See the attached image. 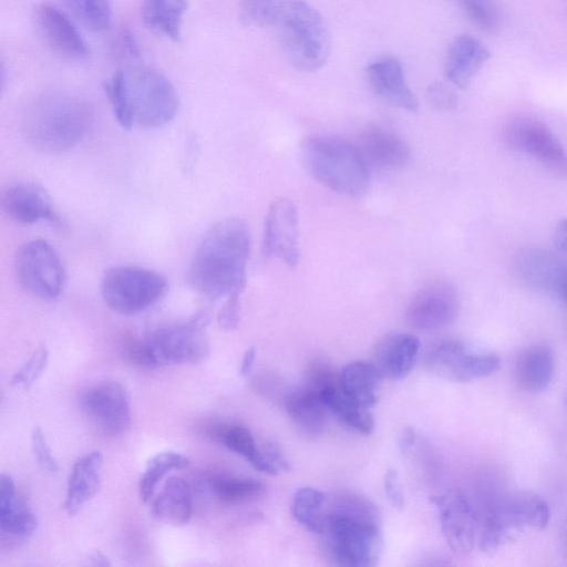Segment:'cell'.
<instances>
[{"mask_svg": "<svg viewBox=\"0 0 567 567\" xmlns=\"http://www.w3.org/2000/svg\"><path fill=\"white\" fill-rule=\"evenodd\" d=\"M420 350L419 339L404 332H391L377 344L372 363L382 378L399 380L413 369Z\"/></svg>", "mask_w": 567, "mask_h": 567, "instance_id": "44dd1931", "label": "cell"}, {"mask_svg": "<svg viewBox=\"0 0 567 567\" xmlns=\"http://www.w3.org/2000/svg\"><path fill=\"white\" fill-rule=\"evenodd\" d=\"M382 379L372 362L357 360L349 362L342 369L339 385L349 399L369 409L378 401Z\"/></svg>", "mask_w": 567, "mask_h": 567, "instance_id": "83f0119b", "label": "cell"}, {"mask_svg": "<svg viewBox=\"0 0 567 567\" xmlns=\"http://www.w3.org/2000/svg\"><path fill=\"white\" fill-rule=\"evenodd\" d=\"M426 100L437 111H452L457 106L456 92L441 81H433L426 87Z\"/></svg>", "mask_w": 567, "mask_h": 567, "instance_id": "ab89813d", "label": "cell"}, {"mask_svg": "<svg viewBox=\"0 0 567 567\" xmlns=\"http://www.w3.org/2000/svg\"><path fill=\"white\" fill-rule=\"evenodd\" d=\"M190 464V458L174 451L161 452L148 460L141 475L138 494L143 503L152 499L157 484L173 470H182Z\"/></svg>", "mask_w": 567, "mask_h": 567, "instance_id": "836d02e7", "label": "cell"}, {"mask_svg": "<svg viewBox=\"0 0 567 567\" xmlns=\"http://www.w3.org/2000/svg\"><path fill=\"white\" fill-rule=\"evenodd\" d=\"M333 560L347 567H372L380 559L383 537L378 509L367 497L342 493L326 511L324 532Z\"/></svg>", "mask_w": 567, "mask_h": 567, "instance_id": "3957f363", "label": "cell"}, {"mask_svg": "<svg viewBox=\"0 0 567 567\" xmlns=\"http://www.w3.org/2000/svg\"><path fill=\"white\" fill-rule=\"evenodd\" d=\"M264 254L288 266H296L300 258L299 220L295 204L278 198L269 207L264 233Z\"/></svg>", "mask_w": 567, "mask_h": 567, "instance_id": "2e32d148", "label": "cell"}, {"mask_svg": "<svg viewBox=\"0 0 567 567\" xmlns=\"http://www.w3.org/2000/svg\"><path fill=\"white\" fill-rule=\"evenodd\" d=\"M425 365L429 371L444 380L468 382L496 372L501 360L493 352L471 348L461 341L447 340L427 352Z\"/></svg>", "mask_w": 567, "mask_h": 567, "instance_id": "8fae6325", "label": "cell"}, {"mask_svg": "<svg viewBox=\"0 0 567 567\" xmlns=\"http://www.w3.org/2000/svg\"><path fill=\"white\" fill-rule=\"evenodd\" d=\"M35 25L48 45L60 55L81 60L89 55L87 45L70 18L55 6L43 2L34 8Z\"/></svg>", "mask_w": 567, "mask_h": 567, "instance_id": "e0dca14e", "label": "cell"}, {"mask_svg": "<svg viewBox=\"0 0 567 567\" xmlns=\"http://www.w3.org/2000/svg\"><path fill=\"white\" fill-rule=\"evenodd\" d=\"M256 360V349L255 347L248 348L241 359L240 368H239V374L241 377H246L250 373L254 363Z\"/></svg>", "mask_w": 567, "mask_h": 567, "instance_id": "bcb514c9", "label": "cell"}, {"mask_svg": "<svg viewBox=\"0 0 567 567\" xmlns=\"http://www.w3.org/2000/svg\"><path fill=\"white\" fill-rule=\"evenodd\" d=\"M286 0H239L240 18L246 24L274 25Z\"/></svg>", "mask_w": 567, "mask_h": 567, "instance_id": "8d00e7d4", "label": "cell"}, {"mask_svg": "<svg viewBox=\"0 0 567 567\" xmlns=\"http://www.w3.org/2000/svg\"><path fill=\"white\" fill-rule=\"evenodd\" d=\"M509 147L523 152L559 177H567V151L543 121L527 115L515 116L503 130Z\"/></svg>", "mask_w": 567, "mask_h": 567, "instance_id": "30bf717a", "label": "cell"}, {"mask_svg": "<svg viewBox=\"0 0 567 567\" xmlns=\"http://www.w3.org/2000/svg\"><path fill=\"white\" fill-rule=\"evenodd\" d=\"M460 308L455 288L447 281L436 280L422 287L411 299L406 322L417 330H435L451 323Z\"/></svg>", "mask_w": 567, "mask_h": 567, "instance_id": "9a60e30c", "label": "cell"}, {"mask_svg": "<svg viewBox=\"0 0 567 567\" xmlns=\"http://www.w3.org/2000/svg\"><path fill=\"white\" fill-rule=\"evenodd\" d=\"M561 547L565 558L567 559V517L561 530Z\"/></svg>", "mask_w": 567, "mask_h": 567, "instance_id": "681fc988", "label": "cell"}, {"mask_svg": "<svg viewBox=\"0 0 567 567\" xmlns=\"http://www.w3.org/2000/svg\"><path fill=\"white\" fill-rule=\"evenodd\" d=\"M38 526V519L19 495L10 475L2 474L0 482V528L2 535L28 537Z\"/></svg>", "mask_w": 567, "mask_h": 567, "instance_id": "d4e9b609", "label": "cell"}, {"mask_svg": "<svg viewBox=\"0 0 567 567\" xmlns=\"http://www.w3.org/2000/svg\"><path fill=\"white\" fill-rule=\"evenodd\" d=\"M218 324L224 330H234L240 321V293L227 297L221 306L218 316Z\"/></svg>", "mask_w": 567, "mask_h": 567, "instance_id": "7bdbcfd3", "label": "cell"}, {"mask_svg": "<svg viewBox=\"0 0 567 567\" xmlns=\"http://www.w3.org/2000/svg\"><path fill=\"white\" fill-rule=\"evenodd\" d=\"M103 455L99 451L87 453L73 464L66 497L63 504L69 515H75L99 492Z\"/></svg>", "mask_w": 567, "mask_h": 567, "instance_id": "cb8c5ba5", "label": "cell"}, {"mask_svg": "<svg viewBox=\"0 0 567 567\" xmlns=\"http://www.w3.org/2000/svg\"><path fill=\"white\" fill-rule=\"evenodd\" d=\"M415 442V432L413 427H406L399 440V447L402 453H408Z\"/></svg>", "mask_w": 567, "mask_h": 567, "instance_id": "7dc6e473", "label": "cell"}, {"mask_svg": "<svg viewBox=\"0 0 567 567\" xmlns=\"http://www.w3.org/2000/svg\"><path fill=\"white\" fill-rule=\"evenodd\" d=\"M49 357V349L44 344L39 346L20 369L14 372L11 378V385L29 390L44 372Z\"/></svg>", "mask_w": 567, "mask_h": 567, "instance_id": "f35d334b", "label": "cell"}, {"mask_svg": "<svg viewBox=\"0 0 567 567\" xmlns=\"http://www.w3.org/2000/svg\"><path fill=\"white\" fill-rule=\"evenodd\" d=\"M318 391L328 411L344 425L363 434L373 432L374 420L369 409L359 405L342 392L339 378Z\"/></svg>", "mask_w": 567, "mask_h": 567, "instance_id": "f546056e", "label": "cell"}, {"mask_svg": "<svg viewBox=\"0 0 567 567\" xmlns=\"http://www.w3.org/2000/svg\"><path fill=\"white\" fill-rule=\"evenodd\" d=\"M284 404L290 419L303 433L316 436L324 431L328 409L313 386L305 382L288 390Z\"/></svg>", "mask_w": 567, "mask_h": 567, "instance_id": "603a6c76", "label": "cell"}, {"mask_svg": "<svg viewBox=\"0 0 567 567\" xmlns=\"http://www.w3.org/2000/svg\"><path fill=\"white\" fill-rule=\"evenodd\" d=\"M288 61L302 72L321 69L331 53V35L321 13L306 0H286L275 23Z\"/></svg>", "mask_w": 567, "mask_h": 567, "instance_id": "8992f818", "label": "cell"}, {"mask_svg": "<svg viewBox=\"0 0 567 567\" xmlns=\"http://www.w3.org/2000/svg\"><path fill=\"white\" fill-rule=\"evenodd\" d=\"M104 91L117 123L125 130L159 127L178 112L175 86L164 74L151 68L117 70L104 82Z\"/></svg>", "mask_w": 567, "mask_h": 567, "instance_id": "7a4b0ae2", "label": "cell"}, {"mask_svg": "<svg viewBox=\"0 0 567 567\" xmlns=\"http://www.w3.org/2000/svg\"><path fill=\"white\" fill-rule=\"evenodd\" d=\"M383 488L388 499L394 507L402 508L404 506V495L395 471L389 470L385 473Z\"/></svg>", "mask_w": 567, "mask_h": 567, "instance_id": "ee69618b", "label": "cell"}, {"mask_svg": "<svg viewBox=\"0 0 567 567\" xmlns=\"http://www.w3.org/2000/svg\"><path fill=\"white\" fill-rule=\"evenodd\" d=\"M513 270L525 286L567 306V260L561 256L543 248H526L515 256Z\"/></svg>", "mask_w": 567, "mask_h": 567, "instance_id": "4fadbf2b", "label": "cell"}, {"mask_svg": "<svg viewBox=\"0 0 567 567\" xmlns=\"http://www.w3.org/2000/svg\"><path fill=\"white\" fill-rule=\"evenodd\" d=\"M555 246L567 254V218L560 219L554 230Z\"/></svg>", "mask_w": 567, "mask_h": 567, "instance_id": "f6af8a7d", "label": "cell"}, {"mask_svg": "<svg viewBox=\"0 0 567 567\" xmlns=\"http://www.w3.org/2000/svg\"><path fill=\"white\" fill-rule=\"evenodd\" d=\"M192 507V493L187 482L179 476H171L154 497L151 513L157 520L178 527L188 523Z\"/></svg>", "mask_w": 567, "mask_h": 567, "instance_id": "484cf974", "label": "cell"}, {"mask_svg": "<svg viewBox=\"0 0 567 567\" xmlns=\"http://www.w3.org/2000/svg\"><path fill=\"white\" fill-rule=\"evenodd\" d=\"M555 374V358L545 344H533L524 349L515 363V379L525 391L536 393L545 390Z\"/></svg>", "mask_w": 567, "mask_h": 567, "instance_id": "4316f807", "label": "cell"}, {"mask_svg": "<svg viewBox=\"0 0 567 567\" xmlns=\"http://www.w3.org/2000/svg\"><path fill=\"white\" fill-rule=\"evenodd\" d=\"M301 157L313 179L340 195L359 197L369 187V164L360 148L346 140L310 136L301 144Z\"/></svg>", "mask_w": 567, "mask_h": 567, "instance_id": "5b68a950", "label": "cell"}, {"mask_svg": "<svg viewBox=\"0 0 567 567\" xmlns=\"http://www.w3.org/2000/svg\"><path fill=\"white\" fill-rule=\"evenodd\" d=\"M564 308H565V327H566V331H567V306Z\"/></svg>", "mask_w": 567, "mask_h": 567, "instance_id": "f907efd6", "label": "cell"}, {"mask_svg": "<svg viewBox=\"0 0 567 567\" xmlns=\"http://www.w3.org/2000/svg\"><path fill=\"white\" fill-rule=\"evenodd\" d=\"M14 271L21 287L40 299L53 300L63 290V264L55 249L43 239L30 240L19 247Z\"/></svg>", "mask_w": 567, "mask_h": 567, "instance_id": "9c48e42d", "label": "cell"}, {"mask_svg": "<svg viewBox=\"0 0 567 567\" xmlns=\"http://www.w3.org/2000/svg\"><path fill=\"white\" fill-rule=\"evenodd\" d=\"M89 422L103 435L115 437L131 425V406L126 390L116 381L90 386L80 399Z\"/></svg>", "mask_w": 567, "mask_h": 567, "instance_id": "7c38bea8", "label": "cell"}, {"mask_svg": "<svg viewBox=\"0 0 567 567\" xmlns=\"http://www.w3.org/2000/svg\"><path fill=\"white\" fill-rule=\"evenodd\" d=\"M208 435L228 450L245 457L257 470L261 462L260 447L250 430L241 424H214Z\"/></svg>", "mask_w": 567, "mask_h": 567, "instance_id": "d6a6232c", "label": "cell"}, {"mask_svg": "<svg viewBox=\"0 0 567 567\" xmlns=\"http://www.w3.org/2000/svg\"><path fill=\"white\" fill-rule=\"evenodd\" d=\"M437 509L440 525L450 549L468 555L478 539V514L475 504L460 491H447L431 497Z\"/></svg>", "mask_w": 567, "mask_h": 567, "instance_id": "5bb4252c", "label": "cell"}, {"mask_svg": "<svg viewBox=\"0 0 567 567\" xmlns=\"http://www.w3.org/2000/svg\"><path fill=\"white\" fill-rule=\"evenodd\" d=\"M93 121L90 105L66 92H48L28 106L23 132L37 150L58 153L70 150L87 134Z\"/></svg>", "mask_w": 567, "mask_h": 567, "instance_id": "277c9868", "label": "cell"}, {"mask_svg": "<svg viewBox=\"0 0 567 567\" xmlns=\"http://www.w3.org/2000/svg\"><path fill=\"white\" fill-rule=\"evenodd\" d=\"M90 561H89V565L91 566H94V567H106V566H111V563L109 560V558L101 551H94L91 556H90Z\"/></svg>", "mask_w": 567, "mask_h": 567, "instance_id": "c3c4849f", "label": "cell"}, {"mask_svg": "<svg viewBox=\"0 0 567 567\" xmlns=\"http://www.w3.org/2000/svg\"><path fill=\"white\" fill-rule=\"evenodd\" d=\"M260 452L261 462L258 471L275 475L290 468L288 460L275 443L268 442L264 444Z\"/></svg>", "mask_w": 567, "mask_h": 567, "instance_id": "b9f144b4", "label": "cell"}, {"mask_svg": "<svg viewBox=\"0 0 567 567\" xmlns=\"http://www.w3.org/2000/svg\"><path fill=\"white\" fill-rule=\"evenodd\" d=\"M488 49L470 34L455 37L446 51L443 73L454 86L465 89L489 59Z\"/></svg>", "mask_w": 567, "mask_h": 567, "instance_id": "ffe728a7", "label": "cell"}, {"mask_svg": "<svg viewBox=\"0 0 567 567\" xmlns=\"http://www.w3.org/2000/svg\"><path fill=\"white\" fill-rule=\"evenodd\" d=\"M327 496L315 487L299 488L292 499V515L302 526L316 534H323Z\"/></svg>", "mask_w": 567, "mask_h": 567, "instance_id": "e575fe53", "label": "cell"}, {"mask_svg": "<svg viewBox=\"0 0 567 567\" xmlns=\"http://www.w3.org/2000/svg\"><path fill=\"white\" fill-rule=\"evenodd\" d=\"M250 252L247 223L237 217L213 225L198 243L188 267V281L209 300L241 293Z\"/></svg>", "mask_w": 567, "mask_h": 567, "instance_id": "6da1fadb", "label": "cell"}, {"mask_svg": "<svg viewBox=\"0 0 567 567\" xmlns=\"http://www.w3.org/2000/svg\"><path fill=\"white\" fill-rule=\"evenodd\" d=\"M208 485L221 503L230 505L251 502L265 494L264 484L250 477L216 474L209 477Z\"/></svg>", "mask_w": 567, "mask_h": 567, "instance_id": "1f68e13d", "label": "cell"}, {"mask_svg": "<svg viewBox=\"0 0 567 567\" xmlns=\"http://www.w3.org/2000/svg\"><path fill=\"white\" fill-rule=\"evenodd\" d=\"M369 166L398 169L410 158L408 144L395 133L378 125L368 126L361 134L360 146Z\"/></svg>", "mask_w": 567, "mask_h": 567, "instance_id": "7402d4cb", "label": "cell"}, {"mask_svg": "<svg viewBox=\"0 0 567 567\" xmlns=\"http://www.w3.org/2000/svg\"><path fill=\"white\" fill-rule=\"evenodd\" d=\"M62 2L83 25L93 31L105 30L111 24L110 0H62Z\"/></svg>", "mask_w": 567, "mask_h": 567, "instance_id": "d590c367", "label": "cell"}, {"mask_svg": "<svg viewBox=\"0 0 567 567\" xmlns=\"http://www.w3.org/2000/svg\"><path fill=\"white\" fill-rule=\"evenodd\" d=\"M508 514L519 529L532 527L543 529L550 518V511L547 503L537 494L527 491L508 492Z\"/></svg>", "mask_w": 567, "mask_h": 567, "instance_id": "4dcf8cb0", "label": "cell"}, {"mask_svg": "<svg viewBox=\"0 0 567 567\" xmlns=\"http://www.w3.org/2000/svg\"><path fill=\"white\" fill-rule=\"evenodd\" d=\"M467 19L484 32H496L499 27V13L494 0H458Z\"/></svg>", "mask_w": 567, "mask_h": 567, "instance_id": "74e56055", "label": "cell"}, {"mask_svg": "<svg viewBox=\"0 0 567 567\" xmlns=\"http://www.w3.org/2000/svg\"><path fill=\"white\" fill-rule=\"evenodd\" d=\"M373 92L389 104L408 112H416L419 102L406 83L402 63L395 56H382L365 69Z\"/></svg>", "mask_w": 567, "mask_h": 567, "instance_id": "d6986e66", "label": "cell"}, {"mask_svg": "<svg viewBox=\"0 0 567 567\" xmlns=\"http://www.w3.org/2000/svg\"><path fill=\"white\" fill-rule=\"evenodd\" d=\"M186 9V0H142L141 17L146 28L178 42Z\"/></svg>", "mask_w": 567, "mask_h": 567, "instance_id": "f1b7e54d", "label": "cell"}, {"mask_svg": "<svg viewBox=\"0 0 567 567\" xmlns=\"http://www.w3.org/2000/svg\"><path fill=\"white\" fill-rule=\"evenodd\" d=\"M2 207L11 219L20 224L60 221L51 197L34 183L19 182L8 186L2 195Z\"/></svg>", "mask_w": 567, "mask_h": 567, "instance_id": "ac0fdd59", "label": "cell"}, {"mask_svg": "<svg viewBox=\"0 0 567 567\" xmlns=\"http://www.w3.org/2000/svg\"><path fill=\"white\" fill-rule=\"evenodd\" d=\"M31 445L38 464L49 473H56L59 464L52 455L44 432L40 426H34L31 433Z\"/></svg>", "mask_w": 567, "mask_h": 567, "instance_id": "60d3db41", "label": "cell"}, {"mask_svg": "<svg viewBox=\"0 0 567 567\" xmlns=\"http://www.w3.org/2000/svg\"><path fill=\"white\" fill-rule=\"evenodd\" d=\"M210 315L202 310L188 320L159 327L143 338L155 367L198 364L209 354L206 328Z\"/></svg>", "mask_w": 567, "mask_h": 567, "instance_id": "ba28073f", "label": "cell"}, {"mask_svg": "<svg viewBox=\"0 0 567 567\" xmlns=\"http://www.w3.org/2000/svg\"><path fill=\"white\" fill-rule=\"evenodd\" d=\"M167 288V280L159 272L132 265L109 268L101 282L106 306L125 316L145 311L165 295Z\"/></svg>", "mask_w": 567, "mask_h": 567, "instance_id": "52a82bcc", "label": "cell"}]
</instances>
